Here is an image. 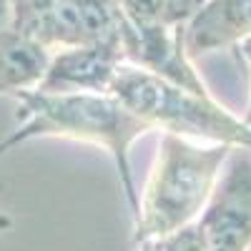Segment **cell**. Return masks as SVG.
<instances>
[{"label": "cell", "mask_w": 251, "mask_h": 251, "mask_svg": "<svg viewBox=\"0 0 251 251\" xmlns=\"http://www.w3.org/2000/svg\"><path fill=\"white\" fill-rule=\"evenodd\" d=\"M123 63H128L118 46H83L50 53L48 71L38 83L40 93H108Z\"/></svg>", "instance_id": "6"}, {"label": "cell", "mask_w": 251, "mask_h": 251, "mask_svg": "<svg viewBox=\"0 0 251 251\" xmlns=\"http://www.w3.org/2000/svg\"><path fill=\"white\" fill-rule=\"evenodd\" d=\"M208 251L251 249V156L239 149L196 221Z\"/></svg>", "instance_id": "5"}, {"label": "cell", "mask_w": 251, "mask_h": 251, "mask_svg": "<svg viewBox=\"0 0 251 251\" xmlns=\"http://www.w3.org/2000/svg\"><path fill=\"white\" fill-rule=\"evenodd\" d=\"M10 226H13L10 216H5V214H0V231H5V228H10Z\"/></svg>", "instance_id": "12"}, {"label": "cell", "mask_w": 251, "mask_h": 251, "mask_svg": "<svg viewBox=\"0 0 251 251\" xmlns=\"http://www.w3.org/2000/svg\"><path fill=\"white\" fill-rule=\"evenodd\" d=\"M241 50H244V58H246V63H249V86H251V40H244ZM244 123L251 126V100H249V113L244 116Z\"/></svg>", "instance_id": "11"}, {"label": "cell", "mask_w": 251, "mask_h": 251, "mask_svg": "<svg viewBox=\"0 0 251 251\" xmlns=\"http://www.w3.org/2000/svg\"><path fill=\"white\" fill-rule=\"evenodd\" d=\"M50 63V50L13 28L10 0H0V93L35 91Z\"/></svg>", "instance_id": "8"}, {"label": "cell", "mask_w": 251, "mask_h": 251, "mask_svg": "<svg viewBox=\"0 0 251 251\" xmlns=\"http://www.w3.org/2000/svg\"><path fill=\"white\" fill-rule=\"evenodd\" d=\"M188 58L241 46L251 40V0H206L183 25Z\"/></svg>", "instance_id": "7"}, {"label": "cell", "mask_w": 251, "mask_h": 251, "mask_svg": "<svg viewBox=\"0 0 251 251\" xmlns=\"http://www.w3.org/2000/svg\"><path fill=\"white\" fill-rule=\"evenodd\" d=\"M111 96H116L133 116L163 133H174L188 141H208L231 149L251 151V126L244 118L228 113L211 93H194L174 80H166L133 63L118 68Z\"/></svg>", "instance_id": "3"}, {"label": "cell", "mask_w": 251, "mask_h": 251, "mask_svg": "<svg viewBox=\"0 0 251 251\" xmlns=\"http://www.w3.org/2000/svg\"><path fill=\"white\" fill-rule=\"evenodd\" d=\"M231 146H196L188 138L163 133L158 141V156L143 186V196L136 211L138 244L158 241L178 228L194 224L211 199L221 166Z\"/></svg>", "instance_id": "2"}, {"label": "cell", "mask_w": 251, "mask_h": 251, "mask_svg": "<svg viewBox=\"0 0 251 251\" xmlns=\"http://www.w3.org/2000/svg\"><path fill=\"white\" fill-rule=\"evenodd\" d=\"M20 126L0 141V156L13 146L30 138H71L103 146L116 161L123 194L128 199L133 216L138 211V194L131 176V146L136 138L151 131L149 123L133 116L111 93H40L18 91Z\"/></svg>", "instance_id": "1"}, {"label": "cell", "mask_w": 251, "mask_h": 251, "mask_svg": "<svg viewBox=\"0 0 251 251\" xmlns=\"http://www.w3.org/2000/svg\"><path fill=\"white\" fill-rule=\"evenodd\" d=\"M141 251H153V241H143L141 244Z\"/></svg>", "instance_id": "13"}, {"label": "cell", "mask_w": 251, "mask_h": 251, "mask_svg": "<svg viewBox=\"0 0 251 251\" xmlns=\"http://www.w3.org/2000/svg\"><path fill=\"white\" fill-rule=\"evenodd\" d=\"M13 28L46 50L118 46L128 63L136 33L116 0H10Z\"/></svg>", "instance_id": "4"}, {"label": "cell", "mask_w": 251, "mask_h": 251, "mask_svg": "<svg viewBox=\"0 0 251 251\" xmlns=\"http://www.w3.org/2000/svg\"><path fill=\"white\" fill-rule=\"evenodd\" d=\"M153 251H208L199 224H188L178 231L153 241Z\"/></svg>", "instance_id": "9"}, {"label": "cell", "mask_w": 251, "mask_h": 251, "mask_svg": "<svg viewBox=\"0 0 251 251\" xmlns=\"http://www.w3.org/2000/svg\"><path fill=\"white\" fill-rule=\"evenodd\" d=\"M206 0H166L169 5V13H171V20L176 25H186V20L191 18Z\"/></svg>", "instance_id": "10"}]
</instances>
